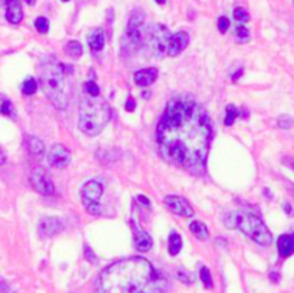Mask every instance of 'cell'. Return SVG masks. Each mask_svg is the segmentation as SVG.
Returning <instances> with one entry per match:
<instances>
[{"instance_id":"obj_27","label":"cell","mask_w":294,"mask_h":293,"mask_svg":"<svg viewBox=\"0 0 294 293\" xmlns=\"http://www.w3.org/2000/svg\"><path fill=\"white\" fill-rule=\"evenodd\" d=\"M200 279H201L204 288H207V289H211V288H212V277H211L210 269H208L207 266H203V268L200 269Z\"/></svg>"},{"instance_id":"obj_1","label":"cell","mask_w":294,"mask_h":293,"mask_svg":"<svg viewBox=\"0 0 294 293\" xmlns=\"http://www.w3.org/2000/svg\"><path fill=\"white\" fill-rule=\"evenodd\" d=\"M211 135L207 112L185 95L169 101L157 126V144L164 160L197 175L205 171Z\"/></svg>"},{"instance_id":"obj_44","label":"cell","mask_w":294,"mask_h":293,"mask_svg":"<svg viewBox=\"0 0 294 293\" xmlns=\"http://www.w3.org/2000/svg\"><path fill=\"white\" fill-rule=\"evenodd\" d=\"M61 1H63V3H66V1H69V0H61Z\"/></svg>"},{"instance_id":"obj_41","label":"cell","mask_w":294,"mask_h":293,"mask_svg":"<svg viewBox=\"0 0 294 293\" xmlns=\"http://www.w3.org/2000/svg\"><path fill=\"white\" fill-rule=\"evenodd\" d=\"M287 167H290V168H293L294 170V160H290V164H286Z\"/></svg>"},{"instance_id":"obj_12","label":"cell","mask_w":294,"mask_h":293,"mask_svg":"<svg viewBox=\"0 0 294 293\" xmlns=\"http://www.w3.org/2000/svg\"><path fill=\"white\" fill-rule=\"evenodd\" d=\"M164 203H165V206L172 213H175L178 216L192 217V214H194V210L191 207V204L184 197H180V195H167L165 200H164Z\"/></svg>"},{"instance_id":"obj_37","label":"cell","mask_w":294,"mask_h":293,"mask_svg":"<svg viewBox=\"0 0 294 293\" xmlns=\"http://www.w3.org/2000/svg\"><path fill=\"white\" fill-rule=\"evenodd\" d=\"M138 200H139V201H142L144 204H147V206H149V201H148V198H145L144 195H139V197H138Z\"/></svg>"},{"instance_id":"obj_39","label":"cell","mask_w":294,"mask_h":293,"mask_svg":"<svg viewBox=\"0 0 294 293\" xmlns=\"http://www.w3.org/2000/svg\"><path fill=\"white\" fill-rule=\"evenodd\" d=\"M286 207V213H289V214H292V206H289V204H286L284 206Z\"/></svg>"},{"instance_id":"obj_32","label":"cell","mask_w":294,"mask_h":293,"mask_svg":"<svg viewBox=\"0 0 294 293\" xmlns=\"http://www.w3.org/2000/svg\"><path fill=\"white\" fill-rule=\"evenodd\" d=\"M177 274H178V279H180L181 282H184L185 285H191V283L194 282V277L191 276V273L184 270V269H178V270H177Z\"/></svg>"},{"instance_id":"obj_25","label":"cell","mask_w":294,"mask_h":293,"mask_svg":"<svg viewBox=\"0 0 294 293\" xmlns=\"http://www.w3.org/2000/svg\"><path fill=\"white\" fill-rule=\"evenodd\" d=\"M238 115H240V111L234 106V105H227V108H226V120H224V124L227 126H231L234 122H235V120L238 118Z\"/></svg>"},{"instance_id":"obj_30","label":"cell","mask_w":294,"mask_h":293,"mask_svg":"<svg viewBox=\"0 0 294 293\" xmlns=\"http://www.w3.org/2000/svg\"><path fill=\"white\" fill-rule=\"evenodd\" d=\"M84 89H85V94H88V95H92V97H96V95H99V94H101V89H99V86L95 84L93 81L85 82Z\"/></svg>"},{"instance_id":"obj_31","label":"cell","mask_w":294,"mask_h":293,"mask_svg":"<svg viewBox=\"0 0 294 293\" xmlns=\"http://www.w3.org/2000/svg\"><path fill=\"white\" fill-rule=\"evenodd\" d=\"M277 124H278V126H280L281 129H290V128L293 126L294 121L290 115H281V117L278 118Z\"/></svg>"},{"instance_id":"obj_21","label":"cell","mask_w":294,"mask_h":293,"mask_svg":"<svg viewBox=\"0 0 294 293\" xmlns=\"http://www.w3.org/2000/svg\"><path fill=\"white\" fill-rule=\"evenodd\" d=\"M189 230L198 240H207L208 239V229L201 221H192L189 224Z\"/></svg>"},{"instance_id":"obj_34","label":"cell","mask_w":294,"mask_h":293,"mask_svg":"<svg viewBox=\"0 0 294 293\" xmlns=\"http://www.w3.org/2000/svg\"><path fill=\"white\" fill-rule=\"evenodd\" d=\"M85 259H86L88 262H90V263H93V262L96 260V257H95L93 251H92V249H90L88 244L85 246Z\"/></svg>"},{"instance_id":"obj_4","label":"cell","mask_w":294,"mask_h":293,"mask_svg":"<svg viewBox=\"0 0 294 293\" xmlns=\"http://www.w3.org/2000/svg\"><path fill=\"white\" fill-rule=\"evenodd\" d=\"M66 66L59 62H47L41 71V85L47 101L58 109L68 108V82Z\"/></svg>"},{"instance_id":"obj_10","label":"cell","mask_w":294,"mask_h":293,"mask_svg":"<svg viewBox=\"0 0 294 293\" xmlns=\"http://www.w3.org/2000/svg\"><path fill=\"white\" fill-rule=\"evenodd\" d=\"M47 161L52 167L63 170L70 163V152L62 144H53L47 152Z\"/></svg>"},{"instance_id":"obj_14","label":"cell","mask_w":294,"mask_h":293,"mask_svg":"<svg viewBox=\"0 0 294 293\" xmlns=\"http://www.w3.org/2000/svg\"><path fill=\"white\" fill-rule=\"evenodd\" d=\"M6 19L12 24H19L23 21V9H22L21 0L6 1Z\"/></svg>"},{"instance_id":"obj_19","label":"cell","mask_w":294,"mask_h":293,"mask_svg":"<svg viewBox=\"0 0 294 293\" xmlns=\"http://www.w3.org/2000/svg\"><path fill=\"white\" fill-rule=\"evenodd\" d=\"M24 146L30 154H35V155H41L45 152L43 141L35 135H24Z\"/></svg>"},{"instance_id":"obj_36","label":"cell","mask_w":294,"mask_h":293,"mask_svg":"<svg viewBox=\"0 0 294 293\" xmlns=\"http://www.w3.org/2000/svg\"><path fill=\"white\" fill-rule=\"evenodd\" d=\"M270 280L274 282V283H278V282H280V274H277V273H270Z\"/></svg>"},{"instance_id":"obj_23","label":"cell","mask_w":294,"mask_h":293,"mask_svg":"<svg viewBox=\"0 0 294 293\" xmlns=\"http://www.w3.org/2000/svg\"><path fill=\"white\" fill-rule=\"evenodd\" d=\"M0 115L6 117H13L15 115V108L9 98H6L3 94H0Z\"/></svg>"},{"instance_id":"obj_5","label":"cell","mask_w":294,"mask_h":293,"mask_svg":"<svg viewBox=\"0 0 294 293\" xmlns=\"http://www.w3.org/2000/svg\"><path fill=\"white\" fill-rule=\"evenodd\" d=\"M234 229H240L247 237L252 239L260 246H270L273 242V236L266 226V223L255 214L249 211H234L232 213Z\"/></svg>"},{"instance_id":"obj_17","label":"cell","mask_w":294,"mask_h":293,"mask_svg":"<svg viewBox=\"0 0 294 293\" xmlns=\"http://www.w3.org/2000/svg\"><path fill=\"white\" fill-rule=\"evenodd\" d=\"M277 250L281 257H290L294 254V236L281 234L277 240Z\"/></svg>"},{"instance_id":"obj_8","label":"cell","mask_w":294,"mask_h":293,"mask_svg":"<svg viewBox=\"0 0 294 293\" xmlns=\"http://www.w3.org/2000/svg\"><path fill=\"white\" fill-rule=\"evenodd\" d=\"M144 23H145V13L142 9H135L132 10L129 21L126 24V33L125 38L128 42L131 43L134 48L135 46H141L144 41Z\"/></svg>"},{"instance_id":"obj_20","label":"cell","mask_w":294,"mask_h":293,"mask_svg":"<svg viewBox=\"0 0 294 293\" xmlns=\"http://www.w3.org/2000/svg\"><path fill=\"white\" fill-rule=\"evenodd\" d=\"M182 249V239L177 231H172L168 237V251L171 256H177Z\"/></svg>"},{"instance_id":"obj_24","label":"cell","mask_w":294,"mask_h":293,"mask_svg":"<svg viewBox=\"0 0 294 293\" xmlns=\"http://www.w3.org/2000/svg\"><path fill=\"white\" fill-rule=\"evenodd\" d=\"M232 18L237 22V24H246L250 21V15L244 7H235L234 12H232Z\"/></svg>"},{"instance_id":"obj_33","label":"cell","mask_w":294,"mask_h":293,"mask_svg":"<svg viewBox=\"0 0 294 293\" xmlns=\"http://www.w3.org/2000/svg\"><path fill=\"white\" fill-rule=\"evenodd\" d=\"M217 26H218V30L221 32V33H226L227 30H228V27H230V21L226 18V16H221L218 22H217Z\"/></svg>"},{"instance_id":"obj_40","label":"cell","mask_w":294,"mask_h":293,"mask_svg":"<svg viewBox=\"0 0 294 293\" xmlns=\"http://www.w3.org/2000/svg\"><path fill=\"white\" fill-rule=\"evenodd\" d=\"M24 1H26V3H27L29 6H33V4L36 3V0H24Z\"/></svg>"},{"instance_id":"obj_18","label":"cell","mask_w":294,"mask_h":293,"mask_svg":"<svg viewBox=\"0 0 294 293\" xmlns=\"http://www.w3.org/2000/svg\"><path fill=\"white\" fill-rule=\"evenodd\" d=\"M88 45L92 52H101L105 46V33L102 29H92L88 33Z\"/></svg>"},{"instance_id":"obj_15","label":"cell","mask_w":294,"mask_h":293,"mask_svg":"<svg viewBox=\"0 0 294 293\" xmlns=\"http://www.w3.org/2000/svg\"><path fill=\"white\" fill-rule=\"evenodd\" d=\"M158 78V69L157 68H147L141 69L134 75V81L138 86H149Z\"/></svg>"},{"instance_id":"obj_35","label":"cell","mask_w":294,"mask_h":293,"mask_svg":"<svg viewBox=\"0 0 294 293\" xmlns=\"http://www.w3.org/2000/svg\"><path fill=\"white\" fill-rule=\"evenodd\" d=\"M125 109L128 112H132V111H135V101L132 99V98H128V101H126L125 104Z\"/></svg>"},{"instance_id":"obj_16","label":"cell","mask_w":294,"mask_h":293,"mask_svg":"<svg viewBox=\"0 0 294 293\" xmlns=\"http://www.w3.org/2000/svg\"><path fill=\"white\" fill-rule=\"evenodd\" d=\"M134 243H135L136 250L141 253H147L152 247V237L145 230H141L139 227H136V230L134 233Z\"/></svg>"},{"instance_id":"obj_2","label":"cell","mask_w":294,"mask_h":293,"mask_svg":"<svg viewBox=\"0 0 294 293\" xmlns=\"http://www.w3.org/2000/svg\"><path fill=\"white\" fill-rule=\"evenodd\" d=\"M168 282L144 257H128L104 269L96 293H167Z\"/></svg>"},{"instance_id":"obj_9","label":"cell","mask_w":294,"mask_h":293,"mask_svg":"<svg viewBox=\"0 0 294 293\" xmlns=\"http://www.w3.org/2000/svg\"><path fill=\"white\" fill-rule=\"evenodd\" d=\"M30 184L42 195H52L55 193V186L52 180L47 177V174L42 168H35L30 172Z\"/></svg>"},{"instance_id":"obj_29","label":"cell","mask_w":294,"mask_h":293,"mask_svg":"<svg viewBox=\"0 0 294 293\" xmlns=\"http://www.w3.org/2000/svg\"><path fill=\"white\" fill-rule=\"evenodd\" d=\"M35 27H36V30H38L39 33L45 35V33H47V30H49V21H47L46 18L41 16V18H38V19L35 21Z\"/></svg>"},{"instance_id":"obj_43","label":"cell","mask_w":294,"mask_h":293,"mask_svg":"<svg viewBox=\"0 0 294 293\" xmlns=\"http://www.w3.org/2000/svg\"><path fill=\"white\" fill-rule=\"evenodd\" d=\"M142 95H144V98H149V95H151V94H149V92H144Z\"/></svg>"},{"instance_id":"obj_7","label":"cell","mask_w":294,"mask_h":293,"mask_svg":"<svg viewBox=\"0 0 294 293\" xmlns=\"http://www.w3.org/2000/svg\"><path fill=\"white\" fill-rule=\"evenodd\" d=\"M104 194V187L101 183H98L96 180H90L88 183H85L81 195H82V203H84L85 209L88 213L98 216L102 213V206L99 204V198Z\"/></svg>"},{"instance_id":"obj_26","label":"cell","mask_w":294,"mask_h":293,"mask_svg":"<svg viewBox=\"0 0 294 293\" xmlns=\"http://www.w3.org/2000/svg\"><path fill=\"white\" fill-rule=\"evenodd\" d=\"M36 91H38V82H36L33 78H27V79L23 82V85H22V92H23L24 95H27V97L36 94Z\"/></svg>"},{"instance_id":"obj_22","label":"cell","mask_w":294,"mask_h":293,"mask_svg":"<svg viewBox=\"0 0 294 293\" xmlns=\"http://www.w3.org/2000/svg\"><path fill=\"white\" fill-rule=\"evenodd\" d=\"M65 52H66V55L70 56L72 59H78V58L82 56V53H84V48H82V45L78 42V41H70V42L66 43V46H65Z\"/></svg>"},{"instance_id":"obj_28","label":"cell","mask_w":294,"mask_h":293,"mask_svg":"<svg viewBox=\"0 0 294 293\" xmlns=\"http://www.w3.org/2000/svg\"><path fill=\"white\" fill-rule=\"evenodd\" d=\"M235 35H237V41L241 43L247 42L250 39V32H249V29H247L246 24H237Z\"/></svg>"},{"instance_id":"obj_11","label":"cell","mask_w":294,"mask_h":293,"mask_svg":"<svg viewBox=\"0 0 294 293\" xmlns=\"http://www.w3.org/2000/svg\"><path fill=\"white\" fill-rule=\"evenodd\" d=\"M63 229H65V224H63L62 219L47 216V217H43L39 221L38 233L41 237H53V236L59 234Z\"/></svg>"},{"instance_id":"obj_13","label":"cell","mask_w":294,"mask_h":293,"mask_svg":"<svg viewBox=\"0 0 294 293\" xmlns=\"http://www.w3.org/2000/svg\"><path fill=\"white\" fill-rule=\"evenodd\" d=\"M189 42V35L185 30H180L174 35H171L168 42V55L169 56H178L187 46Z\"/></svg>"},{"instance_id":"obj_3","label":"cell","mask_w":294,"mask_h":293,"mask_svg":"<svg viewBox=\"0 0 294 293\" xmlns=\"http://www.w3.org/2000/svg\"><path fill=\"white\" fill-rule=\"evenodd\" d=\"M109 120L111 108L105 99L101 95L92 97L85 94L78 112V125L81 131L89 137H96L104 131Z\"/></svg>"},{"instance_id":"obj_38","label":"cell","mask_w":294,"mask_h":293,"mask_svg":"<svg viewBox=\"0 0 294 293\" xmlns=\"http://www.w3.org/2000/svg\"><path fill=\"white\" fill-rule=\"evenodd\" d=\"M4 161H6V157H4L3 151L0 149V166H1V164H4Z\"/></svg>"},{"instance_id":"obj_6","label":"cell","mask_w":294,"mask_h":293,"mask_svg":"<svg viewBox=\"0 0 294 293\" xmlns=\"http://www.w3.org/2000/svg\"><path fill=\"white\" fill-rule=\"evenodd\" d=\"M171 38L169 30L159 23H154L148 26L144 33L142 45L148 48V52L155 58H164L168 55V42Z\"/></svg>"},{"instance_id":"obj_42","label":"cell","mask_w":294,"mask_h":293,"mask_svg":"<svg viewBox=\"0 0 294 293\" xmlns=\"http://www.w3.org/2000/svg\"><path fill=\"white\" fill-rule=\"evenodd\" d=\"M155 1H157L158 4H164V3H165L167 0H155Z\"/></svg>"}]
</instances>
